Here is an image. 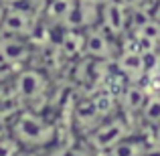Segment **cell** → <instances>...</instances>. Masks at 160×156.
I'll list each match as a JSON object with an SVG mask.
<instances>
[{
	"mask_svg": "<svg viewBox=\"0 0 160 156\" xmlns=\"http://www.w3.org/2000/svg\"><path fill=\"white\" fill-rule=\"evenodd\" d=\"M2 128L14 138L22 150L51 152L59 146V124L49 109L16 108L2 122Z\"/></svg>",
	"mask_w": 160,
	"mask_h": 156,
	"instance_id": "6da1fadb",
	"label": "cell"
},
{
	"mask_svg": "<svg viewBox=\"0 0 160 156\" xmlns=\"http://www.w3.org/2000/svg\"><path fill=\"white\" fill-rule=\"evenodd\" d=\"M43 24V18L37 10L27 6L24 2L18 4H8L6 6V16L2 24V35H12V37H22V39H35L39 33V27Z\"/></svg>",
	"mask_w": 160,
	"mask_h": 156,
	"instance_id": "7a4b0ae2",
	"label": "cell"
},
{
	"mask_svg": "<svg viewBox=\"0 0 160 156\" xmlns=\"http://www.w3.org/2000/svg\"><path fill=\"white\" fill-rule=\"evenodd\" d=\"M53 152V150H51ZM51 152H43V150H22L20 148L14 156H51Z\"/></svg>",
	"mask_w": 160,
	"mask_h": 156,
	"instance_id": "3957f363",
	"label": "cell"
},
{
	"mask_svg": "<svg viewBox=\"0 0 160 156\" xmlns=\"http://www.w3.org/2000/svg\"><path fill=\"white\" fill-rule=\"evenodd\" d=\"M6 6L8 4L4 0H0V31H2V24H4V16H6Z\"/></svg>",
	"mask_w": 160,
	"mask_h": 156,
	"instance_id": "277c9868",
	"label": "cell"
},
{
	"mask_svg": "<svg viewBox=\"0 0 160 156\" xmlns=\"http://www.w3.org/2000/svg\"><path fill=\"white\" fill-rule=\"evenodd\" d=\"M6 4H18V2H24V0H4Z\"/></svg>",
	"mask_w": 160,
	"mask_h": 156,
	"instance_id": "5b68a950",
	"label": "cell"
}]
</instances>
